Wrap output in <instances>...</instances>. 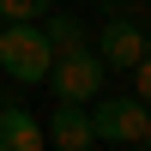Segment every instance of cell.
<instances>
[{
	"label": "cell",
	"mask_w": 151,
	"mask_h": 151,
	"mask_svg": "<svg viewBox=\"0 0 151 151\" xmlns=\"http://www.w3.org/2000/svg\"><path fill=\"white\" fill-rule=\"evenodd\" d=\"M48 67H55V48H48V36H42L36 18L0 24V73H6L12 85H42Z\"/></svg>",
	"instance_id": "obj_1"
},
{
	"label": "cell",
	"mask_w": 151,
	"mask_h": 151,
	"mask_svg": "<svg viewBox=\"0 0 151 151\" xmlns=\"http://www.w3.org/2000/svg\"><path fill=\"white\" fill-rule=\"evenodd\" d=\"M103 79H109V67H103V55H97L91 42L55 55V67H48V85H55L60 103H91V97H103Z\"/></svg>",
	"instance_id": "obj_2"
},
{
	"label": "cell",
	"mask_w": 151,
	"mask_h": 151,
	"mask_svg": "<svg viewBox=\"0 0 151 151\" xmlns=\"http://www.w3.org/2000/svg\"><path fill=\"white\" fill-rule=\"evenodd\" d=\"M91 127H97V145H139L145 133V103H133V97H91Z\"/></svg>",
	"instance_id": "obj_3"
},
{
	"label": "cell",
	"mask_w": 151,
	"mask_h": 151,
	"mask_svg": "<svg viewBox=\"0 0 151 151\" xmlns=\"http://www.w3.org/2000/svg\"><path fill=\"white\" fill-rule=\"evenodd\" d=\"M145 42H151V36H145L133 18H109V24H103V36H97V55H103V67L133 73V60L145 55Z\"/></svg>",
	"instance_id": "obj_4"
},
{
	"label": "cell",
	"mask_w": 151,
	"mask_h": 151,
	"mask_svg": "<svg viewBox=\"0 0 151 151\" xmlns=\"http://www.w3.org/2000/svg\"><path fill=\"white\" fill-rule=\"evenodd\" d=\"M36 145H48L42 121L18 103V91H6L0 97V151H36Z\"/></svg>",
	"instance_id": "obj_5"
},
{
	"label": "cell",
	"mask_w": 151,
	"mask_h": 151,
	"mask_svg": "<svg viewBox=\"0 0 151 151\" xmlns=\"http://www.w3.org/2000/svg\"><path fill=\"white\" fill-rule=\"evenodd\" d=\"M42 133H48V145H60V151H91L97 145V127H91V109L85 103H60Z\"/></svg>",
	"instance_id": "obj_6"
},
{
	"label": "cell",
	"mask_w": 151,
	"mask_h": 151,
	"mask_svg": "<svg viewBox=\"0 0 151 151\" xmlns=\"http://www.w3.org/2000/svg\"><path fill=\"white\" fill-rule=\"evenodd\" d=\"M36 24H42V36H48V48H55V55H67V48H79V42H85V24L73 18V12H55V6H48Z\"/></svg>",
	"instance_id": "obj_7"
},
{
	"label": "cell",
	"mask_w": 151,
	"mask_h": 151,
	"mask_svg": "<svg viewBox=\"0 0 151 151\" xmlns=\"http://www.w3.org/2000/svg\"><path fill=\"white\" fill-rule=\"evenodd\" d=\"M48 6H55V0H0V24H12V18H42Z\"/></svg>",
	"instance_id": "obj_8"
},
{
	"label": "cell",
	"mask_w": 151,
	"mask_h": 151,
	"mask_svg": "<svg viewBox=\"0 0 151 151\" xmlns=\"http://www.w3.org/2000/svg\"><path fill=\"white\" fill-rule=\"evenodd\" d=\"M133 97H139V103L151 109V42H145V55L133 60Z\"/></svg>",
	"instance_id": "obj_9"
},
{
	"label": "cell",
	"mask_w": 151,
	"mask_h": 151,
	"mask_svg": "<svg viewBox=\"0 0 151 151\" xmlns=\"http://www.w3.org/2000/svg\"><path fill=\"white\" fill-rule=\"evenodd\" d=\"M139 145H145V151H151V115H145V133H139Z\"/></svg>",
	"instance_id": "obj_10"
}]
</instances>
